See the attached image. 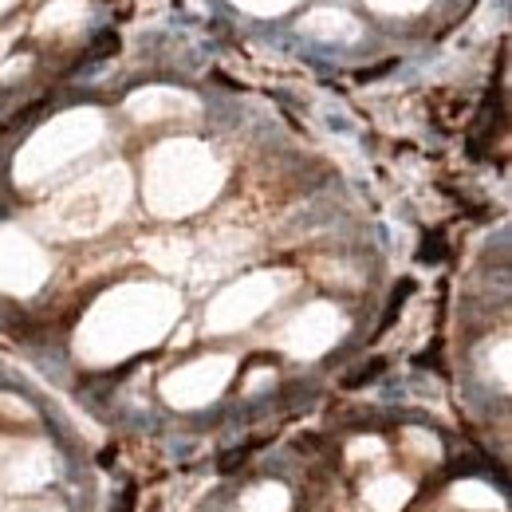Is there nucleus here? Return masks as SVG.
Instances as JSON below:
<instances>
[{
  "label": "nucleus",
  "mask_w": 512,
  "mask_h": 512,
  "mask_svg": "<svg viewBox=\"0 0 512 512\" xmlns=\"http://www.w3.org/2000/svg\"><path fill=\"white\" fill-rule=\"evenodd\" d=\"M343 331H347L343 312L335 304H327V300H316V304L300 308L288 320V327L280 331V347L292 359H320V355H327L343 339Z\"/></svg>",
  "instance_id": "obj_8"
},
{
  "label": "nucleus",
  "mask_w": 512,
  "mask_h": 512,
  "mask_svg": "<svg viewBox=\"0 0 512 512\" xmlns=\"http://www.w3.org/2000/svg\"><path fill=\"white\" fill-rule=\"evenodd\" d=\"M182 316V300L170 284L134 280L103 292L75 331V351L91 367H111L162 343Z\"/></svg>",
  "instance_id": "obj_1"
},
{
  "label": "nucleus",
  "mask_w": 512,
  "mask_h": 512,
  "mask_svg": "<svg viewBox=\"0 0 512 512\" xmlns=\"http://www.w3.org/2000/svg\"><path fill=\"white\" fill-rule=\"evenodd\" d=\"M288 505H292V497H288L284 485H276V481H260V485H253V489L241 497L237 512H288Z\"/></svg>",
  "instance_id": "obj_14"
},
{
  "label": "nucleus",
  "mask_w": 512,
  "mask_h": 512,
  "mask_svg": "<svg viewBox=\"0 0 512 512\" xmlns=\"http://www.w3.org/2000/svg\"><path fill=\"white\" fill-rule=\"evenodd\" d=\"M130 182L127 166L111 162L91 170L87 178L71 182L67 190H60L40 213L36 225L52 237V241H79V237H95L103 229H111L130 205Z\"/></svg>",
  "instance_id": "obj_3"
},
{
  "label": "nucleus",
  "mask_w": 512,
  "mask_h": 512,
  "mask_svg": "<svg viewBox=\"0 0 512 512\" xmlns=\"http://www.w3.org/2000/svg\"><path fill=\"white\" fill-rule=\"evenodd\" d=\"M103 134H107V119L95 107H75V111L56 115L52 123H44V127L20 146V154L12 162L16 186L32 190V186L56 178L75 158H83L87 150H95L103 142Z\"/></svg>",
  "instance_id": "obj_4"
},
{
  "label": "nucleus",
  "mask_w": 512,
  "mask_h": 512,
  "mask_svg": "<svg viewBox=\"0 0 512 512\" xmlns=\"http://www.w3.org/2000/svg\"><path fill=\"white\" fill-rule=\"evenodd\" d=\"M233 371H237V363L229 355L193 359V363L178 367L174 375L162 379V398L174 410H201V406H209L225 386L233 383Z\"/></svg>",
  "instance_id": "obj_7"
},
{
  "label": "nucleus",
  "mask_w": 512,
  "mask_h": 512,
  "mask_svg": "<svg viewBox=\"0 0 512 512\" xmlns=\"http://www.w3.org/2000/svg\"><path fill=\"white\" fill-rule=\"evenodd\" d=\"M52 276L48 249L28 237L16 225H0V292L8 296H32Z\"/></svg>",
  "instance_id": "obj_6"
},
{
  "label": "nucleus",
  "mask_w": 512,
  "mask_h": 512,
  "mask_svg": "<svg viewBox=\"0 0 512 512\" xmlns=\"http://www.w3.org/2000/svg\"><path fill=\"white\" fill-rule=\"evenodd\" d=\"M193 111H197V99L178 87H146L127 99V115L134 123H162V119H178Z\"/></svg>",
  "instance_id": "obj_10"
},
{
  "label": "nucleus",
  "mask_w": 512,
  "mask_h": 512,
  "mask_svg": "<svg viewBox=\"0 0 512 512\" xmlns=\"http://www.w3.org/2000/svg\"><path fill=\"white\" fill-rule=\"evenodd\" d=\"M241 12H249V16H280V12H288L296 0H233Z\"/></svg>",
  "instance_id": "obj_17"
},
{
  "label": "nucleus",
  "mask_w": 512,
  "mask_h": 512,
  "mask_svg": "<svg viewBox=\"0 0 512 512\" xmlns=\"http://www.w3.org/2000/svg\"><path fill=\"white\" fill-rule=\"evenodd\" d=\"M363 497L375 512H402L406 501L414 497V485L406 477H398V473H383L363 489Z\"/></svg>",
  "instance_id": "obj_11"
},
{
  "label": "nucleus",
  "mask_w": 512,
  "mask_h": 512,
  "mask_svg": "<svg viewBox=\"0 0 512 512\" xmlns=\"http://www.w3.org/2000/svg\"><path fill=\"white\" fill-rule=\"evenodd\" d=\"M367 8H375L383 16H414V12L430 8V0H367Z\"/></svg>",
  "instance_id": "obj_16"
},
{
  "label": "nucleus",
  "mask_w": 512,
  "mask_h": 512,
  "mask_svg": "<svg viewBox=\"0 0 512 512\" xmlns=\"http://www.w3.org/2000/svg\"><path fill=\"white\" fill-rule=\"evenodd\" d=\"M56 477V457L40 442H0V489L36 493Z\"/></svg>",
  "instance_id": "obj_9"
},
{
  "label": "nucleus",
  "mask_w": 512,
  "mask_h": 512,
  "mask_svg": "<svg viewBox=\"0 0 512 512\" xmlns=\"http://www.w3.org/2000/svg\"><path fill=\"white\" fill-rule=\"evenodd\" d=\"M363 453L379 457V453H383V442H375V438H371V442H355V446H351V457H363Z\"/></svg>",
  "instance_id": "obj_18"
},
{
  "label": "nucleus",
  "mask_w": 512,
  "mask_h": 512,
  "mask_svg": "<svg viewBox=\"0 0 512 512\" xmlns=\"http://www.w3.org/2000/svg\"><path fill=\"white\" fill-rule=\"evenodd\" d=\"M225 186V166L197 138L158 142L142 162V197L154 217L178 221L205 209Z\"/></svg>",
  "instance_id": "obj_2"
},
{
  "label": "nucleus",
  "mask_w": 512,
  "mask_h": 512,
  "mask_svg": "<svg viewBox=\"0 0 512 512\" xmlns=\"http://www.w3.org/2000/svg\"><path fill=\"white\" fill-rule=\"evenodd\" d=\"M449 497H453V505L457 509H473V512H501L505 509V501H501V493L493 489V485H485V481H457L453 489H449Z\"/></svg>",
  "instance_id": "obj_13"
},
{
  "label": "nucleus",
  "mask_w": 512,
  "mask_h": 512,
  "mask_svg": "<svg viewBox=\"0 0 512 512\" xmlns=\"http://www.w3.org/2000/svg\"><path fill=\"white\" fill-rule=\"evenodd\" d=\"M300 28L308 36H320V40H355L359 36V20L347 16L343 8H316L312 16H304Z\"/></svg>",
  "instance_id": "obj_12"
},
{
  "label": "nucleus",
  "mask_w": 512,
  "mask_h": 512,
  "mask_svg": "<svg viewBox=\"0 0 512 512\" xmlns=\"http://www.w3.org/2000/svg\"><path fill=\"white\" fill-rule=\"evenodd\" d=\"M83 16H87V4H83V0H52V4L40 12L36 32H60V28H75Z\"/></svg>",
  "instance_id": "obj_15"
},
{
  "label": "nucleus",
  "mask_w": 512,
  "mask_h": 512,
  "mask_svg": "<svg viewBox=\"0 0 512 512\" xmlns=\"http://www.w3.org/2000/svg\"><path fill=\"white\" fill-rule=\"evenodd\" d=\"M12 4H16V0H0V16H4V12L12 8Z\"/></svg>",
  "instance_id": "obj_19"
},
{
  "label": "nucleus",
  "mask_w": 512,
  "mask_h": 512,
  "mask_svg": "<svg viewBox=\"0 0 512 512\" xmlns=\"http://www.w3.org/2000/svg\"><path fill=\"white\" fill-rule=\"evenodd\" d=\"M284 288H288V276H280V272H249V276H241L217 292V300L205 312V327L213 335L241 331L253 320H260L284 296Z\"/></svg>",
  "instance_id": "obj_5"
}]
</instances>
